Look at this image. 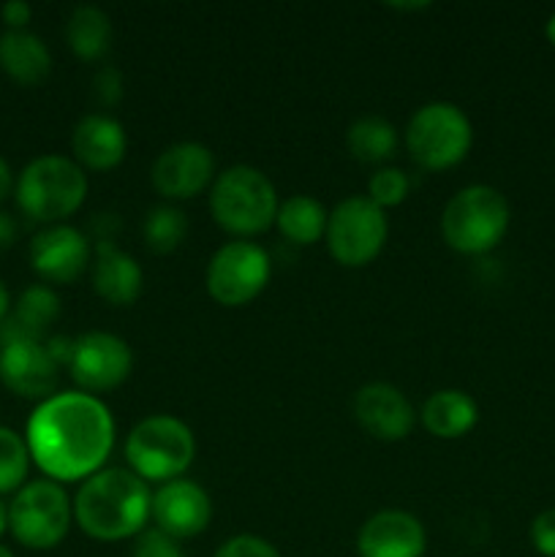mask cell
Here are the masks:
<instances>
[{"label":"cell","instance_id":"cell-1","mask_svg":"<svg viewBox=\"0 0 555 557\" xmlns=\"http://www.w3.org/2000/svg\"><path fill=\"white\" fill-rule=\"evenodd\" d=\"M114 444L109 408L87 392H60L44 400L27 422V449L36 466L58 482L90 479Z\"/></svg>","mask_w":555,"mask_h":557},{"label":"cell","instance_id":"cell-2","mask_svg":"<svg viewBox=\"0 0 555 557\" xmlns=\"http://www.w3.org/2000/svg\"><path fill=\"white\" fill-rule=\"evenodd\" d=\"M152 495L145 479L125 468H107L87 479L74 500V520L96 542H123L145 531Z\"/></svg>","mask_w":555,"mask_h":557},{"label":"cell","instance_id":"cell-3","mask_svg":"<svg viewBox=\"0 0 555 557\" xmlns=\"http://www.w3.org/2000/svg\"><path fill=\"white\" fill-rule=\"evenodd\" d=\"M210 210L218 226L226 228L237 237H254L267 232L278 215L275 185L267 180L264 172L254 166L226 169L212 183Z\"/></svg>","mask_w":555,"mask_h":557},{"label":"cell","instance_id":"cell-4","mask_svg":"<svg viewBox=\"0 0 555 557\" xmlns=\"http://www.w3.org/2000/svg\"><path fill=\"white\" fill-rule=\"evenodd\" d=\"M87 196L82 166L63 156H41L25 166L16 183V205L30 221L58 223L74 215Z\"/></svg>","mask_w":555,"mask_h":557},{"label":"cell","instance_id":"cell-5","mask_svg":"<svg viewBox=\"0 0 555 557\" xmlns=\"http://www.w3.org/2000/svg\"><path fill=\"white\" fill-rule=\"evenodd\" d=\"M509 228V205L490 185H468L452 196L441 215V234L457 253L479 256L493 250Z\"/></svg>","mask_w":555,"mask_h":557},{"label":"cell","instance_id":"cell-6","mask_svg":"<svg viewBox=\"0 0 555 557\" xmlns=\"http://www.w3.org/2000/svg\"><path fill=\"white\" fill-rule=\"evenodd\" d=\"M473 141L471 120L446 101L424 103L406 125V147L414 163L428 172H444L468 156Z\"/></svg>","mask_w":555,"mask_h":557},{"label":"cell","instance_id":"cell-7","mask_svg":"<svg viewBox=\"0 0 555 557\" xmlns=\"http://www.w3.org/2000/svg\"><path fill=\"white\" fill-rule=\"evenodd\" d=\"M196 441L185 422L174 417H150L131 430L125 457L134 473L147 482H172L194 462Z\"/></svg>","mask_w":555,"mask_h":557},{"label":"cell","instance_id":"cell-8","mask_svg":"<svg viewBox=\"0 0 555 557\" xmlns=\"http://www.w3.org/2000/svg\"><path fill=\"white\" fill-rule=\"evenodd\" d=\"M71 525V504L58 482L38 479L25 484L9 506V531L27 549H52Z\"/></svg>","mask_w":555,"mask_h":557},{"label":"cell","instance_id":"cell-9","mask_svg":"<svg viewBox=\"0 0 555 557\" xmlns=\"http://www.w3.org/2000/svg\"><path fill=\"white\" fill-rule=\"evenodd\" d=\"M386 218L368 196L343 199L326 221V245L337 264L365 267L381 253L386 243Z\"/></svg>","mask_w":555,"mask_h":557},{"label":"cell","instance_id":"cell-10","mask_svg":"<svg viewBox=\"0 0 555 557\" xmlns=\"http://www.w3.org/2000/svg\"><path fill=\"white\" fill-rule=\"evenodd\" d=\"M270 275L272 264L267 250L248 239H234L210 259L207 292L223 308H239L264 292Z\"/></svg>","mask_w":555,"mask_h":557},{"label":"cell","instance_id":"cell-11","mask_svg":"<svg viewBox=\"0 0 555 557\" xmlns=\"http://www.w3.org/2000/svg\"><path fill=\"white\" fill-rule=\"evenodd\" d=\"M134 368L131 346L112 332H87L74 341L71 379L85 392H109L123 384Z\"/></svg>","mask_w":555,"mask_h":557},{"label":"cell","instance_id":"cell-12","mask_svg":"<svg viewBox=\"0 0 555 557\" xmlns=\"http://www.w3.org/2000/svg\"><path fill=\"white\" fill-rule=\"evenodd\" d=\"M58 370L60 364L52 359L47 343L27 337L0 343V381L14 395L49 400L58 386Z\"/></svg>","mask_w":555,"mask_h":557},{"label":"cell","instance_id":"cell-13","mask_svg":"<svg viewBox=\"0 0 555 557\" xmlns=\"http://www.w3.org/2000/svg\"><path fill=\"white\" fill-rule=\"evenodd\" d=\"M212 172H215V158L205 145L177 141L166 147L152 163V185L166 199H194L210 185Z\"/></svg>","mask_w":555,"mask_h":557},{"label":"cell","instance_id":"cell-14","mask_svg":"<svg viewBox=\"0 0 555 557\" xmlns=\"http://www.w3.org/2000/svg\"><path fill=\"white\" fill-rule=\"evenodd\" d=\"M150 515L156 520L158 531L177 539L199 536L212 517L210 495L188 479H172L152 495Z\"/></svg>","mask_w":555,"mask_h":557},{"label":"cell","instance_id":"cell-15","mask_svg":"<svg viewBox=\"0 0 555 557\" xmlns=\"http://www.w3.org/2000/svg\"><path fill=\"white\" fill-rule=\"evenodd\" d=\"M90 261V243L74 226L44 228L30 243V267L49 283H74Z\"/></svg>","mask_w":555,"mask_h":557},{"label":"cell","instance_id":"cell-16","mask_svg":"<svg viewBox=\"0 0 555 557\" xmlns=\"http://www.w3.org/2000/svg\"><path fill=\"white\" fill-rule=\"evenodd\" d=\"M428 539L422 522L408 511H379L357 536L359 557H422Z\"/></svg>","mask_w":555,"mask_h":557},{"label":"cell","instance_id":"cell-17","mask_svg":"<svg viewBox=\"0 0 555 557\" xmlns=\"http://www.w3.org/2000/svg\"><path fill=\"white\" fill-rule=\"evenodd\" d=\"M354 417L379 441H400L414 428V408L392 384H368L354 397Z\"/></svg>","mask_w":555,"mask_h":557},{"label":"cell","instance_id":"cell-18","mask_svg":"<svg viewBox=\"0 0 555 557\" xmlns=\"http://www.w3.org/2000/svg\"><path fill=\"white\" fill-rule=\"evenodd\" d=\"M125 131L109 114H87L76 123L71 147L82 166L92 172H107L114 169L125 158Z\"/></svg>","mask_w":555,"mask_h":557},{"label":"cell","instance_id":"cell-19","mask_svg":"<svg viewBox=\"0 0 555 557\" xmlns=\"http://www.w3.org/2000/svg\"><path fill=\"white\" fill-rule=\"evenodd\" d=\"M141 267L134 256L123 253L114 243H96V259H92V288L109 305H131L141 294Z\"/></svg>","mask_w":555,"mask_h":557},{"label":"cell","instance_id":"cell-20","mask_svg":"<svg viewBox=\"0 0 555 557\" xmlns=\"http://www.w3.org/2000/svg\"><path fill=\"white\" fill-rule=\"evenodd\" d=\"M60 299L49 286H30L16 299L14 313L0 324V343L9 341H41L44 332L58 321Z\"/></svg>","mask_w":555,"mask_h":557},{"label":"cell","instance_id":"cell-21","mask_svg":"<svg viewBox=\"0 0 555 557\" xmlns=\"http://www.w3.org/2000/svg\"><path fill=\"white\" fill-rule=\"evenodd\" d=\"M0 69L20 85L33 87L52 71L47 44L27 30H9L0 36Z\"/></svg>","mask_w":555,"mask_h":557},{"label":"cell","instance_id":"cell-22","mask_svg":"<svg viewBox=\"0 0 555 557\" xmlns=\"http://www.w3.org/2000/svg\"><path fill=\"white\" fill-rule=\"evenodd\" d=\"M479 408L473 397L460 389H441L422 406V424L435 438H460L477 424Z\"/></svg>","mask_w":555,"mask_h":557},{"label":"cell","instance_id":"cell-23","mask_svg":"<svg viewBox=\"0 0 555 557\" xmlns=\"http://www.w3.org/2000/svg\"><path fill=\"white\" fill-rule=\"evenodd\" d=\"M326 221L330 215H326L324 205L316 201L313 196H288L286 201L278 205V228L294 245L319 243L321 234L326 232Z\"/></svg>","mask_w":555,"mask_h":557},{"label":"cell","instance_id":"cell-24","mask_svg":"<svg viewBox=\"0 0 555 557\" xmlns=\"http://www.w3.org/2000/svg\"><path fill=\"white\" fill-rule=\"evenodd\" d=\"M65 38L76 58L98 60L112 44V22L98 5H76L65 25Z\"/></svg>","mask_w":555,"mask_h":557},{"label":"cell","instance_id":"cell-25","mask_svg":"<svg viewBox=\"0 0 555 557\" xmlns=\"http://www.w3.org/2000/svg\"><path fill=\"white\" fill-rule=\"evenodd\" d=\"M346 145L359 163H381L395 156L397 131L390 120L368 114V117L354 120L346 134Z\"/></svg>","mask_w":555,"mask_h":557},{"label":"cell","instance_id":"cell-26","mask_svg":"<svg viewBox=\"0 0 555 557\" xmlns=\"http://www.w3.org/2000/svg\"><path fill=\"white\" fill-rule=\"evenodd\" d=\"M141 234H145V245L152 253H172L188 234V218L177 207H156V210L147 212Z\"/></svg>","mask_w":555,"mask_h":557},{"label":"cell","instance_id":"cell-27","mask_svg":"<svg viewBox=\"0 0 555 557\" xmlns=\"http://www.w3.org/2000/svg\"><path fill=\"white\" fill-rule=\"evenodd\" d=\"M30 468V449L14 430L0 428V495L22 487Z\"/></svg>","mask_w":555,"mask_h":557},{"label":"cell","instance_id":"cell-28","mask_svg":"<svg viewBox=\"0 0 555 557\" xmlns=\"http://www.w3.org/2000/svg\"><path fill=\"white\" fill-rule=\"evenodd\" d=\"M408 196V177L395 166H384L370 177L368 183V199L375 207L386 210V207H397Z\"/></svg>","mask_w":555,"mask_h":557},{"label":"cell","instance_id":"cell-29","mask_svg":"<svg viewBox=\"0 0 555 557\" xmlns=\"http://www.w3.org/2000/svg\"><path fill=\"white\" fill-rule=\"evenodd\" d=\"M131 557H185V555L172 536H166V533H161L158 528H152V531L139 533Z\"/></svg>","mask_w":555,"mask_h":557},{"label":"cell","instance_id":"cell-30","mask_svg":"<svg viewBox=\"0 0 555 557\" xmlns=\"http://www.w3.org/2000/svg\"><path fill=\"white\" fill-rule=\"evenodd\" d=\"M215 557H281V555H278V549L272 547L270 542H264V539L243 533V536H234L229 539V542H223L221 547H218Z\"/></svg>","mask_w":555,"mask_h":557},{"label":"cell","instance_id":"cell-31","mask_svg":"<svg viewBox=\"0 0 555 557\" xmlns=\"http://www.w3.org/2000/svg\"><path fill=\"white\" fill-rule=\"evenodd\" d=\"M531 544L539 555L555 557V509L542 511L531 522Z\"/></svg>","mask_w":555,"mask_h":557},{"label":"cell","instance_id":"cell-32","mask_svg":"<svg viewBox=\"0 0 555 557\" xmlns=\"http://www.w3.org/2000/svg\"><path fill=\"white\" fill-rule=\"evenodd\" d=\"M92 87H96L98 103H103V107H114V103L123 98V74H120L118 69H112V65H107V69H101L96 74Z\"/></svg>","mask_w":555,"mask_h":557},{"label":"cell","instance_id":"cell-33","mask_svg":"<svg viewBox=\"0 0 555 557\" xmlns=\"http://www.w3.org/2000/svg\"><path fill=\"white\" fill-rule=\"evenodd\" d=\"M0 14H3V22L11 27V30H22V27L30 22L33 9L25 3V0H9V3L3 5V11H0Z\"/></svg>","mask_w":555,"mask_h":557},{"label":"cell","instance_id":"cell-34","mask_svg":"<svg viewBox=\"0 0 555 557\" xmlns=\"http://www.w3.org/2000/svg\"><path fill=\"white\" fill-rule=\"evenodd\" d=\"M16 243V223L9 212H0V253Z\"/></svg>","mask_w":555,"mask_h":557},{"label":"cell","instance_id":"cell-35","mask_svg":"<svg viewBox=\"0 0 555 557\" xmlns=\"http://www.w3.org/2000/svg\"><path fill=\"white\" fill-rule=\"evenodd\" d=\"M9 190H11V169H9V163L0 158V201L9 196Z\"/></svg>","mask_w":555,"mask_h":557},{"label":"cell","instance_id":"cell-36","mask_svg":"<svg viewBox=\"0 0 555 557\" xmlns=\"http://www.w3.org/2000/svg\"><path fill=\"white\" fill-rule=\"evenodd\" d=\"M9 308H11L9 288H5V283L0 281V324H3V321H5V315H9Z\"/></svg>","mask_w":555,"mask_h":557},{"label":"cell","instance_id":"cell-37","mask_svg":"<svg viewBox=\"0 0 555 557\" xmlns=\"http://www.w3.org/2000/svg\"><path fill=\"white\" fill-rule=\"evenodd\" d=\"M5 528H9V509H5L3 500H0V536L5 533Z\"/></svg>","mask_w":555,"mask_h":557},{"label":"cell","instance_id":"cell-38","mask_svg":"<svg viewBox=\"0 0 555 557\" xmlns=\"http://www.w3.org/2000/svg\"><path fill=\"white\" fill-rule=\"evenodd\" d=\"M544 33H547V41L555 47V14L547 20V27H544Z\"/></svg>","mask_w":555,"mask_h":557},{"label":"cell","instance_id":"cell-39","mask_svg":"<svg viewBox=\"0 0 555 557\" xmlns=\"http://www.w3.org/2000/svg\"><path fill=\"white\" fill-rule=\"evenodd\" d=\"M392 9H403V11H414V9H428V3H392Z\"/></svg>","mask_w":555,"mask_h":557},{"label":"cell","instance_id":"cell-40","mask_svg":"<svg viewBox=\"0 0 555 557\" xmlns=\"http://www.w3.org/2000/svg\"><path fill=\"white\" fill-rule=\"evenodd\" d=\"M0 557H14V553H11L9 547H3V544H0Z\"/></svg>","mask_w":555,"mask_h":557}]
</instances>
